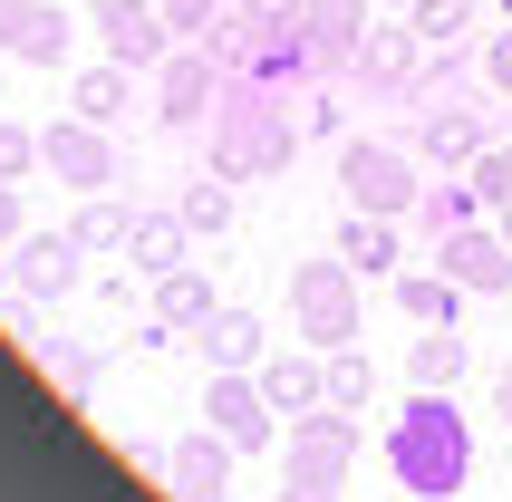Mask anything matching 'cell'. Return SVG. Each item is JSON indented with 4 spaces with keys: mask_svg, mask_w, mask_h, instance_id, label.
Here are the masks:
<instances>
[{
    "mask_svg": "<svg viewBox=\"0 0 512 502\" xmlns=\"http://www.w3.org/2000/svg\"><path fill=\"white\" fill-rule=\"evenodd\" d=\"M10 10H20V0H0V20H10Z\"/></svg>",
    "mask_w": 512,
    "mask_h": 502,
    "instance_id": "f35d334b",
    "label": "cell"
},
{
    "mask_svg": "<svg viewBox=\"0 0 512 502\" xmlns=\"http://www.w3.org/2000/svg\"><path fill=\"white\" fill-rule=\"evenodd\" d=\"M464 300H474V290H464L455 271H406V280H397V309L416 319V329H455Z\"/></svg>",
    "mask_w": 512,
    "mask_h": 502,
    "instance_id": "603a6c76",
    "label": "cell"
},
{
    "mask_svg": "<svg viewBox=\"0 0 512 502\" xmlns=\"http://www.w3.org/2000/svg\"><path fill=\"white\" fill-rule=\"evenodd\" d=\"M174 213H184V223H194V232H223V223H232V184H223V174H194Z\"/></svg>",
    "mask_w": 512,
    "mask_h": 502,
    "instance_id": "83f0119b",
    "label": "cell"
},
{
    "mask_svg": "<svg viewBox=\"0 0 512 502\" xmlns=\"http://www.w3.org/2000/svg\"><path fill=\"white\" fill-rule=\"evenodd\" d=\"M155 10H165V20H174V39H203V29H213V10H223V0H155Z\"/></svg>",
    "mask_w": 512,
    "mask_h": 502,
    "instance_id": "e575fe53",
    "label": "cell"
},
{
    "mask_svg": "<svg viewBox=\"0 0 512 502\" xmlns=\"http://www.w3.org/2000/svg\"><path fill=\"white\" fill-rule=\"evenodd\" d=\"M194 348H203L213 367H261V358H271V338H261L252 309H213V319L194 329Z\"/></svg>",
    "mask_w": 512,
    "mask_h": 502,
    "instance_id": "44dd1931",
    "label": "cell"
},
{
    "mask_svg": "<svg viewBox=\"0 0 512 502\" xmlns=\"http://www.w3.org/2000/svg\"><path fill=\"white\" fill-rule=\"evenodd\" d=\"M261 377V396H271V406H281V416H310V406H329V358H261L252 367Z\"/></svg>",
    "mask_w": 512,
    "mask_h": 502,
    "instance_id": "ac0fdd59",
    "label": "cell"
},
{
    "mask_svg": "<svg viewBox=\"0 0 512 502\" xmlns=\"http://www.w3.org/2000/svg\"><path fill=\"white\" fill-rule=\"evenodd\" d=\"M464 367H474V348H464L455 329H426L416 348H406V387H455Z\"/></svg>",
    "mask_w": 512,
    "mask_h": 502,
    "instance_id": "484cf974",
    "label": "cell"
},
{
    "mask_svg": "<svg viewBox=\"0 0 512 502\" xmlns=\"http://www.w3.org/2000/svg\"><path fill=\"white\" fill-rule=\"evenodd\" d=\"M387 10H416V0H387Z\"/></svg>",
    "mask_w": 512,
    "mask_h": 502,
    "instance_id": "ab89813d",
    "label": "cell"
},
{
    "mask_svg": "<svg viewBox=\"0 0 512 502\" xmlns=\"http://www.w3.org/2000/svg\"><path fill=\"white\" fill-rule=\"evenodd\" d=\"M290 329L310 338L319 358H329V348H358V271H348L339 251L290 271Z\"/></svg>",
    "mask_w": 512,
    "mask_h": 502,
    "instance_id": "5b68a950",
    "label": "cell"
},
{
    "mask_svg": "<svg viewBox=\"0 0 512 502\" xmlns=\"http://www.w3.org/2000/svg\"><path fill=\"white\" fill-rule=\"evenodd\" d=\"M20 242V184H0V251Z\"/></svg>",
    "mask_w": 512,
    "mask_h": 502,
    "instance_id": "d590c367",
    "label": "cell"
},
{
    "mask_svg": "<svg viewBox=\"0 0 512 502\" xmlns=\"http://www.w3.org/2000/svg\"><path fill=\"white\" fill-rule=\"evenodd\" d=\"M213 107H223V58L184 39V49L155 68V116H165L174 136H203V126H213Z\"/></svg>",
    "mask_w": 512,
    "mask_h": 502,
    "instance_id": "9c48e42d",
    "label": "cell"
},
{
    "mask_svg": "<svg viewBox=\"0 0 512 502\" xmlns=\"http://www.w3.org/2000/svg\"><path fill=\"white\" fill-rule=\"evenodd\" d=\"M464 174H474V194H484V213H493V203H512V136H493V145H484V155H474Z\"/></svg>",
    "mask_w": 512,
    "mask_h": 502,
    "instance_id": "f546056e",
    "label": "cell"
},
{
    "mask_svg": "<svg viewBox=\"0 0 512 502\" xmlns=\"http://www.w3.org/2000/svg\"><path fill=\"white\" fill-rule=\"evenodd\" d=\"M300 29H310V49L329 78H348V58L368 49V0H310L300 10Z\"/></svg>",
    "mask_w": 512,
    "mask_h": 502,
    "instance_id": "2e32d148",
    "label": "cell"
},
{
    "mask_svg": "<svg viewBox=\"0 0 512 502\" xmlns=\"http://www.w3.org/2000/svg\"><path fill=\"white\" fill-rule=\"evenodd\" d=\"M368 445V425L348 416V406H310V416H290V464H281V502H339L348 464Z\"/></svg>",
    "mask_w": 512,
    "mask_h": 502,
    "instance_id": "3957f363",
    "label": "cell"
},
{
    "mask_svg": "<svg viewBox=\"0 0 512 502\" xmlns=\"http://www.w3.org/2000/svg\"><path fill=\"white\" fill-rule=\"evenodd\" d=\"M368 396H377V367L358 358V348H329V406H348V416H358Z\"/></svg>",
    "mask_w": 512,
    "mask_h": 502,
    "instance_id": "f1b7e54d",
    "label": "cell"
},
{
    "mask_svg": "<svg viewBox=\"0 0 512 502\" xmlns=\"http://www.w3.org/2000/svg\"><path fill=\"white\" fill-rule=\"evenodd\" d=\"M39 165H49L58 184H78V194H116V184H126L116 126H87V116H68V126H39Z\"/></svg>",
    "mask_w": 512,
    "mask_h": 502,
    "instance_id": "ba28073f",
    "label": "cell"
},
{
    "mask_svg": "<svg viewBox=\"0 0 512 502\" xmlns=\"http://www.w3.org/2000/svg\"><path fill=\"white\" fill-rule=\"evenodd\" d=\"M426 39H416V29H368V49L348 58V78L358 87H377V97H387V107H426Z\"/></svg>",
    "mask_w": 512,
    "mask_h": 502,
    "instance_id": "8fae6325",
    "label": "cell"
},
{
    "mask_svg": "<svg viewBox=\"0 0 512 502\" xmlns=\"http://www.w3.org/2000/svg\"><path fill=\"white\" fill-rule=\"evenodd\" d=\"M300 136H319V145H329V136H348V107H339V87H329V78H319V87H300Z\"/></svg>",
    "mask_w": 512,
    "mask_h": 502,
    "instance_id": "4dcf8cb0",
    "label": "cell"
},
{
    "mask_svg": "<svg viewBox=\"0 0 512 502\" xmlns=\"http://www.w3.org/2000/svg\"><path fill=\"white\" fill-rule=\"evenodd\" d=\"M184 242H194V223H184V213H136L126 261H136L145 280H165V271H184Z\"/></svg>",
    "mask_w": 512,
    "mask_h": 502,
    "instance_id": "7402d4cb",
    "label": "cell"
},
{
    "mask_svg": "<svg viewBox=\"0 0 512 502\" xmlns=\"http://www.w3.org/2000/svg\"><path fill=\"white\" fill-rule=\"evenodd\" d=\"M29 165H39V136L29 126H0V184H20Z\"/></svg>",
    "mask_w": 512,
    "mask_h": 502,
    "instance_id": "d6a6232c",
    "label": "cell"
},
{
    "mask_svg": "<svg viewBox=\"0 0 512 502\" xmlns=\"http://www.w3.org/2000/svg\"><path fill=\"white\" fill-rule=\"evenodd\" d=\"M329 251H339V261H348L358 280H387V271L406 261V242H397V213H348Z\"/></svg>",
    "mask_w": 512,
    "mask_h": 502,
    "instance_id": "e0dca14e",
    "label": "cell"
},
{
    "mask_svg": "<svg viewBox=\"0 0 512 502\" xmlns=\"http://www.w3.org/2000/svg\"><path fill=\"white\" fill-rule=\"evenodd\" d=\"M87 29H97V49H107L116 68H136V78H155V68L184 49L155 0H87Z\"/></svg>",
    "mask_w": 512,
    "mask_h": 502,
    "instance_id": "52a82bcc",
    "label": "cell"
},
{
    "mask_svg": "<svg viewBox=\"0 0 512 502\" xmlns=\"http://www.w3.org/2000/svg\"><path fill=\"white\" fill-rule=\"evenodd\" d=\"M435 271H455L474 300L512 290V242H503V223H455L445 242H435Z\"/></svg>",
    "mask_w": 512,
    "mask_h": 502,
    "instance_id": "4fadbf2b",
    "label": "cell"
},
{
    "mask_svg": "<svg viewBox=\"0 0 512 502\" xmlns=\"http://www.w3.org/2000/svg\"><path fill=\"white\" fill-rule=\"evenodd\" d=\"M87 280V242L78 232H20L10 242V290H29V300H68Z\"/></svg>",
    "mask_w": 512,
    "mask_h": 502,
    "instance_id": "7c38bea8",
    "label": "cell"
},
{
    "mask_svg": "<svg viewBox=\"0 0 512 502\" xmlns=\"http://www.w3.org/2000/svg\"><path fill=\"white\" fill-rule=\"evenodd\" d=\"M165 483H174V502H223L232 493V445L213 425H194V435L165 454Z\"/></svg>",
    "mask_w": 512,
    "mask_h": 502,
    "instance_id": "9a60e30c",
    "label": "cell"
},
{
    "mask_svg": "<svg viewBox=\"0 0 512 502\" xmlns=\"http://www.w3.org/2000/svg\"><path fill=\"white\" fill-rule=\"evenodd\" d=\"M155 319H165V329H184V338H194L203 319H213V280H203L194 261H184V271H165V280H155Z\"/></svg>",
    "mask_w": 512,
    "mask_h": 502,
    "instance_id": "cb8c5ba5",
    "label": "cell"
},
{
    "mask_svg": "<svg viewBox=\"0 0 512 502\" xmlns=\"http://www.w3.org/2000/svg\"><path fill=\"white\" fill-rule=\"evenodd\" d=\"M300 155V126H290L281 97H252V87H223V107L203 126V174H223V184H271L290 174Z\"/></svg>",
    "mask_w": 512,
    "mask_h": 502,
    "instance_id": "7a4b0ae2",
    "label": "cell"
},
{
    "mask_svg": "<svg viewBox=\"0 0 512 502\" xmlns=\"http://www.w3.org/2000/svg\"><path fill=\"white\" fill-rule=\"evenodd\" d=\"M484 97H493V87H484ZM484 97H435V107H416V126H406V145H416V155H426L435 174H464V165H474V155H484L493 136H503Z\"/></svg>",
    "mask_w": 512,
    "mask_h": 502,
    "instance_id": "8992f818",
    "label": "cell"
},
{
    "mask_svg": "<svg viewBox=\"0 0 512 502\" xmlns=\"http://www.w3.org/2000/svg\"><path fill=\"white\" fill-rule=\"evenodd\" d=\"M68 232H78L87 251H126V232H136V213H126V203H116V194H97V203H87V213H78V223H68Z\"/></svg>",
    "mask_w": 512,
    "mask_h": 502,
    "instance_id": "4316f807",
    "label": "cell"
},
{
    "mask_svg": "<svg viewBox=\"0 0 512 502\" xmlns=\"http://www.w3.org/2000/svg\"><path fill=\"white\" fill-rule=\"evenodd\" d=\"M58 387H68V396H97V348H58Z\"/></svg>",
    "mask_w": 512,
    "mask_h": 502,
    "instance_id": "836d02e7",
    "label": "cell"
},
{
    "mask_svg": "<svg viewBox=\"0 0 512 502\" xmlns=\"http://www.w3.org/2000/svg\"><path fill=\"white\" fill-rule=\"evenodd\" d=\"M493 223H503V242H512V203H493Z\"/></svg>",
    "mask_w": 512,
    "mask_h": 502,
    "instance_id": "74e56055",
    "label": "cell"
},
{
    "mask_svg": "<svg viewBox=\"0 0 512 502\" xmlns=\"http://www.w3.org/2000/svg\"><path fill=\"white\" fill-rule=\"evenodd\" d=\"M387 474L406 502H455L474 483V425L455 416V387H416L387 416Z\"/></svg>",
    "mask_w": 512,
    "mask_h": 502,
    "instance_id": "6da1fadb",
    "label": "cell"
},
{
    "mask_svg": "<svg viewBox=\"0 0 512 502\" xmlns=\"http://www.w3.org/2000/svg\"><path fill=\"white\" fill-rule=\"evenodd\" d=\"M484 87H493V107H512V29L484 39Z\"/></svg>",
    "mask_w": 512,
    "mask_h": 502,
    "instance_id": "1f68e13d",
    "label": "cell"
},
{
    "mask_svg": "<svg viewBox=\"0 0 512 502\" xmlns=\"http://www.w3.org/2000/svg\"><path fill=\"white\" fill-rule=\"evenodd\" d=\"M68 107H78L87 126H126V107H136V68H116V58L78 68V87H68Z\"/></svg>",
    "mask_w": 512,
    "mask_h": 502,
    "instance_id": "ffe728a7",
    "label": "cell"
},
{
    "mask_svg": "<svg viewBox=\"0 0 512 502\" xmlns=\"http://www.w3.org/2000/svg\"><path fill=\"white\" fill-rule=\"evenodd\" d=\"M493 425L512 435V358H503V377H493Z\"/></svg>",
    "mask_w": 512,
    "mask_h": 502,
    "instance_id": "8d00e7d4",
    "label": "cell"
},
{
    "mask_svg": "<svg viewBox=\"0 0 512 502\" xmlns=\"http://www.w3.org/2000/svg\"><path fill=\"white\" fill-rule=\"evenodd\" d=\"M406 29H416L426 49H474L484 10H474V0H416V10H406Z\"/></svg>",
    "mask_w": 512,
    "mask_h": 502,
    "instance_id": "d4e9b609",
    "label": "cell"
},
{
    "mask_svg": "<svg viewBox=\"0 0 512 502\" xmlns=\"http://www.w3.org/2000/svg\"><path fill=\"white\" fill-rule=\"evenodd\" d=\"M406 223L426 232V242H445L455 223H484V194H474V174H435L426 194H416V213H406Z\"/></svg>",
    "mask_w": 512,
    "mask_h": 502,
    "instance_id": "d6986e66",
    "label": "cell"
},
{
    "mask_svg": "<svg viewBox=\"0 0 512 502\" xmlns=\"http://www.w3.org/2000/svg\"><path fill=\"white\" fill-rule=\"evenodd\" d=\"M339 194L348 213H416V194H426V155L406 136H339Z\"/></svg>",
    "mask_w": 512,
    "mask_h": 502,
    "instance_id": "277c9868",
    "label": "cell"
},
{
    "mask_svg": "<svg viewBox=\"0 0 512 502\" xmlns=\"http://www.w3.org/2000/svg\"><path fill=\"white\" fill-rule=\"evenodd\" d=\"M203 425H213L232 454H261V445H271V425H281V406L261 396L252 367H213V387H203Z\"/></svg>",
    "mask_w": 512,
    "mask_h": 502,
    "instance_id": "30bf717a",
    "label": "cell"
},
{
    "mask_svg": "<svg viewBox=\"0 0 512 502\" xmlns=\"http://www.w3.org/2000/svg\"><path fill=\"white\" fill-rule=\"evenodd\" d=\"M68 49H78V20H68L58 0H20V10L0 20V58H29V68H58Z\"/></svg>",
    "mask_w": 512,
    "mask_h": 502,
    "instance_id": "5bb4252c",
    "label": "cell"
}]
</instances>
